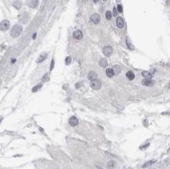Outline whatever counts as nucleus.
I'll list each match as a JSON object with an SVG mask.
<instances>
[{"mask_svg":"<svg viewBox=\"0 0 170 169\" xmlns=\"http://www.w3.org/2000/svg\"><path fill=\"white\" fill-rule=\"evenodd\" d=\"M103 51V54H105V56L110 57L113 52L112 48L110 46H105V47H104Z\"/></svg>","mask_w":170,"mask_h":169,"instance_id":"4","label":"nucleus"},{"mask_svg":"<svg viewBox=\"0 0 170 169\" xmlns=\"http://www.w3.org/2000/svg\"><path fill=\"white\" fill-rule=\"evenodd\" d=\"M98 74L97 73H95L94 71H91L88 74V79L91 81L95 80L97 79Z\"/></svg>","mask_w":170,"mask_h":169,"instance_id":"8","label":"nucleus"},{"mask_svg":"<svg viewBox=\"0 0 170 169\" xmlns=\"http://www.w3.org/2000/svg\"><path fill=\"white\" fill-rule=\"evenodd\" d=\"M47 53H43L42 54H41L40 56L38 57V59H37V63H40V62H43V60H45V59H47Z\"/></svg>","mask_w":170,"mask_h":169,"instance_id":"11","label":"nucleus"},{"mask_svg":"<svg viewBox=\"0 0 170 169\" xmlns=\"http://www.w3.org/2000/svg\"><path fill=\"white\" fill-rule=\"evenodd\" d=\"M73 37L77 40H81L83 38V34L80 30L75 31L73 33Z\"/></svg>","mask_w":170,"mask_h":169,"instance_id":"7","label":"nucleus"},{"mask_svg":"<svg viewBox=\"0 0 170 169\" xmlns=\"http://www.w3.org/2000/svg\"><path fill=\"white\" fill-rule=\"evenodd\" d=\"M69 124L71 126H76L78 123V120L75 116H72L69 120Z\"/></svg>","mask_w":170,"mask_h":169,"instance_id":"9","label":"nucleus"},{"mask_svg":"<svg viewBox=\"0 0 170 169\" xmlns=\"http://www.w3.org/2000/svg\"><path fill=\"white\" fill-rule=\"evenodd\" d=\"M54 66V59H52V64H51V70H52V69H53Z\"/></svg>","mask_w":170,"mask_h":169,"instance_id":"25","label":"nucleus"},{"mask_svg":"<svg viewBox=\"0 0 170 169\" xmlns=\"http://www.w3.org/2000/svg\"><path fill=\"white\" fill-rule=\"evenodd\" d=\"M90 86L94 90H99L101 86V81L98 79H96L95 80L92 81L90 83Z\"/></svg>","mask_w":170,"mask_h":169,"instance_id":"2","label":"nucleus"},{"mask_svg":"<svg viewBox=\"0 0 170 169\" xmlns=\"http://www.w3.org/2000/svg\"><path fill=\"white\" fill-rule=\"evenodd\" d=\"M1 120H0V123H1Z\"/></svg>","mask_w":170,"mask_h":169,"instance_id":"26","label":"nucleus"},{"mask_svg":"<svg viewBox=\"0 0 170 169\" xmlns=\"http://www.w3.org/2000/svg\"><path fill=\"white\" fill-rule=\"evenodd\" d=\"M10 28V22L7 20H3L0 23V30L5 31L8 30Z\"/></svg>","mask_w":170,"mask_h":169,"instance_id":"3","label":"nucleus"},{"mask_svg":"<svg viewBox=\"0 0 170 169\" xmlns=\"http://www.w3.org/2000/svg\"><path fill=\"white\" fill-rule=\"evenodd\" d=\"M106 75H107L109 78H112V77L113 76V75H114V73H113L112 69H111V68H108L106 71Z\"/></svg>","mask_w":170,"mask_h":169,"instance_id":"17","label":"nucleus"},{"mask_svg":"<svg viewBox=\"0 0 170 169\" xmlns=\"http://www.w3.org/2000/svg\"><path fill=\"white\" fill-rule=\"evenodd\" d=\"M155 162V161H154V160H151V161H150V162H147V163H145V164H144L142 166V167H143V168H144V167H148V166H149V165H151L153 163H154Z\"/></svg>","mask_w":170,"mask_h":169,"instance_id":"19","label":"nucleus"},{"mask_svg":"<svg viewBox=\"0 0 170 169\" xmlns=\"http://www.w3.org/2000/svg\"><path fill=\"white\" fill-rule=\"evenodd\" d=\"M22 33V27L19 24H16L14 25L11 29L10 35L13 38H17Z\"/></svg>","mask_w":170,"mask_h":169,"instance_id":"1","label":"nucleus"},{"mask_svg":"<svg viewBox=\"0 0 170 169\" xmlns=\"http://www.w3.org/2000/svg\"><path fill=\"white\" fill-rule=\"evenodd\" d=\"M117 10H118V12L122 13L123 8H122V6L121 5H118L117 6Z\"/></svg>","mask_w":170,"mask_h":169,"instance_id":"23","label":"nucleus"},{"mask_svg":"<svg viewBox=\"0 0 170 169\" xmlns=\"http://www.w3.org/2000/svg\"><path fill=\"white\" fill-rule=\"evenodd\" d=\"M14 7L16 8L17 10H19L22 6V3L20 2V1H15V2L14 3Z\"/></svg>","mask_w":170,"mask_h":169,"instance_id":"18","label":"nucleus"},{"mask_svg":"<svg viewBox=\"0 0 170 169\" xmlns=\"http://www.w3.org/2000/svg\"><path fill=\"white\" fill-rule=\"evenodd\" d=\"M100 66L101 67V68H106V66H108V62L107 60L106 59H102L100 60Z\"/></svg>","mask_w":170,"mask_h":169,"instance_id":"15","label":"nucleus"},{"mask_svg":"<svg viewBox=\"0 0 170 169\" xmlns=\"http://www.w3.org/2000/svg\"><path fill=\"white\" fill-rule=\"evenodd\" d=\"M71 62V59L69 57H68L66 59V65H69Z\"/></svg>","mask_w":170,"mask_h":169,"instance_id":"22","label":"nucleus"},{"mask_svg":"<svg viewBox=\"0 0 170 169\" xmlns=\"http://www.w3.org/2000/svg\"><path fill=\"white\" fill-rule=\"evenodd\" d=\"M39 4V1L37 0H29V1H27V5L28 6L32 8H34L37 7Z\"/></svg>","mask_w":170,"mask_h":169,"instance_id":"6","label":"nucleus"},{"mask_svg":"<svg viewBox=\"0 0 170 169\" xmlns=\"http://www.w3.org/2000/svg\"><path fill=\"white\" fill-rule=\"evenodd\" d=\"M105 15H106V18L107 20H110L112 19V14L110 11H106Z\"/></svg>","mask_w":170,"mask_h":169,"instance_id":"20","label":"nucleus"},{"mask_svg":"<svg viewBox=\"0 0 170 169\" xmlns=\"http://www.w3.org/2000/svg\"><path fill=\"white\" fill-rule=\"evenodd\" d=\"M112 70L115 75H117V74H118L120 73L121 69L119 67V66L116 65L115 66H113V68H112Z\"/></svg>","mask_w":170,"mask_h":169,"instance_id":"14","label":"nucleus"},{"mask_svg":"<svg viewBox=\"0 0 170 169\" xmlns=\"http://www.w3.org/2000/svg\"><path fill=\"white\" fill-rule=\"evenodd\" d=\"M126 76L127 77V78H128L129 80H132L135 78V74H134V73H132V72L128 71L127 73H126Z\"/></svg>","mask_w":170,"mask_h":169,"instance_id":"16","label":"nucleus"},{"mask_svg":"<svg viewBox=\"0 0 170 169\" xmlns=\"http://www.w3.org/2000/svg\"><path fill=\"white\" fill-rule=\"evenodd\" d=\"M42 85H41V84L37 85V86H35L34 88H33V90H33V92H37V90H38V89H40L41 87H42Z\"/></svg>","mask_w":170,"mask_h":169,"instance_id":"21","label":"nucleus"},{"mask_svg":"<svg viewBox=\"0 0 170 169\" xmlns=\"http://www.w3.org/2000/svg\"><path fill=\"white\" fill-rule=\"evenodd\" d=\"M154 82L152 80H144L142 82V84L144 85H146V86H152L154 85Z\"/></svg>","mask_w":170,"mask_h":169,"instance_id":"13","label":"nucleus"},{"mask_svg":"<svg viewBox=\"0 0 170 169\" xmlns=\"http://www.w3.org/2000/svg\"><path fill=\"white\" fill-rule=\"evenodd\" d=\"M91 20L93 22L94 24H98L100 22V20H101V17L99 14H94L91 17Z\"/></svg>","mask_w":170,"mask_h":169,"instance_id":"5","label":"nucleus"},{"mask_svg":"<svg viewBox=\"0 0 170 169\" xmlns=\"http://www.w3.org/2000/svg\"><path fill=\"white\" fill-rule=\"evenodd\" d=\"M124 20L122 17H118L117 19V25L118 28H122L124 27Z\"/></svg>","mask_w":170,"mask_h":169,"instance_id":"10","label":"nucleus"},{"mask_svg":"<svg viewBox=\"0 0 170 169\" xmlns=\"http://www.w3.org/2000/svg\"><path fill=\"white\" fill-rule=\"evenodd\" d=\"M142 76L144 78H146V80H150L152 78V75L151 73L149 71H143L142 73Z\"/></svg>","mask_w":170,"mask_h":169,"instance_id":"12","label":"nucleus"},{"mask_svg":"<svg viewBox=\"0 0 170 169\" xmlns=\"http://www.w3.org/2000/svg\"><path fill=\"white\" fill-rule=\"evenodd\" d=\"M113 16H114V17L117 16V10H116V8L115 7L113 8Z\"/></svg>","mask_w":170,"mask_h":169,"instance_id":"24","label":"nucleus"}]
</instances>
